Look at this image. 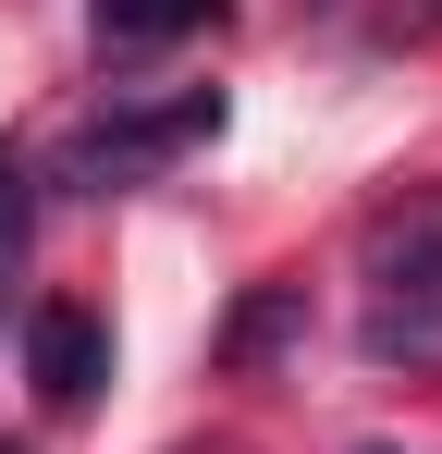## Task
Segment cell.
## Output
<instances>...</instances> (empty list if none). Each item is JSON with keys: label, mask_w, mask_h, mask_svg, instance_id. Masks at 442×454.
<instances>
[{"label": "cell", "mask_w": 442, "mask_h": 454, "mask_svg": "<svg viewBox=\"0 0 442 454\" xmlns=\"http://www.w3.org/2000/svg\"><path fill=\"white\" fill-rule=\"evenodd\" d=\"M185 454H233V442H185Z\"/></svg>", "instance_id": "8"}, {"label": "cell", "mask_w": 442, "mask_h": 454, "mask_svg": "<svg viewBox=\"0 0 442 454\" xmlns=\"http://www.w3.org/2000/svg\"><path fill=\"white\" fill-rule=\"evenodd\" d=\"M368 283L406 295V283H442V197H406L368 222Z\"/></svg>", "instance_id": "3"}, {"label": "cell", "mask_w": 442, "mask_h": 454, "mask_svg": "<svg viewBox=\"0 0 442 454\" xmlns=\"http://www.w3.org/2000/svg\"><path fill=\"white\" fill-rule=\"evenodd\" d=\"M295 319H307V283H271V295H246V307H233V332H221V356H233V369H246V356H271Z\"/></svg>", "instance_id": "6"}, {"label": "cell", "mask_w": 442, "mask_h": 454, "mask_svg": "<svg viewBox=\"0 0 442 454\" xmlns=\"http://www.w3.org/2000/svg\"><path fill=\"white\" fill-rule=\"evenodd\" d=\"M25 369H37L50 405H86V393L111 380V319H99V307H37V319H25Z\"/></svg>", "instance_id": "2"}, {"label": "cell", "mask_w": 442, "mask_h": 454, "mask_svg": "<svg viewBox=\"0 0 442 454\" xmlns=\"http://www.w3.org/2000/svg\"><path fill=\"white\" fill-rule=\"evenodd\" d=\"M0 454H12V442H0Z\"/></svg>", "instance_id": "9"}, {"label": "cell", "mask_w": 442, "mask_h": 454, "mask_svg": "<svg viewBox=\"0 0 442 454\" xmlns=\"http://www.w3.org/2000/svg\"><path fill=\"white\" fill-rule=\"evenodd\" d=\"M197 25H221V0H99V50H160Z\"/></svg>", "instance_id": "4"}, {"label": "cell", "mask_w": 442, "mask_h": 454, "mask_svg": "<svg viewBox=\"0 0 442 454\" xmlns=\"http://www.w3.org/2000/svg\"><path fill=\"white\" fill-rule=\"evenodd\" d=\"M368 356H442V283H406L368 307Z\"/></svg>", "instance_id": "5"}, {"label": "cell", "mask_w": 442, "mask_h": 454, "mask_svg": "<svg viewBox=\"0 0 442 454\" xmlns=\"http://www.w3.org/2000/svg\"><path fill=\"white\" fill-rule=\"evenodd\" d=\"M25 222H37V172L12 160V136H0V295H12V258H25Z\"/></svg>", "instance_id": "7"}, {"label": "cell", "mask_w": 442, "mask_h": 454, "mask_svg": "<svg viewBox=\"0 0 442 454\" xmlns=\"http://www.w3.org/2000/svg\"><path fill=\"white\" fill-rule=\"evenodd\" d=\"M221 136V86H185V98H160V111H99L86 136L62 148V184H86V197H111V184H147V172H172L185 148H209Z\"/></svg>", "instance_id": "1"}]
</instances>
